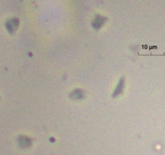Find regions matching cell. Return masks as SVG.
Here are the masks:
<instances>
[{"label": "cell", "instance_id": "cell-2", "mask_svg": "<svg viewBox=\"0 0 165 155\" xmlns=\"http://www.w3.org/2000/svg\"><path fill=\"white\" fill-rule=\"evenodd\" d=\"M123 80H121L119 83H118V87L116 88V90H115V93H114V95H118V94H120L121 91H123Z\"/></svg>", "mask_w": 165, "mask_h": 155}, {"label": "cell", "instance_id": "cell-1", "mask_svg": "<svg viewBox=\"0 0 165 155\" xmlns=\"http://www.w3.org/2000/svg\"><path fill=\"white\" fill-rule=\"evenodd\" d=\"M102 24H103V19H102V17L99 16L98 18H97L94 19V22H93V25L94 28H100Z\"/></svg>", "mask_w": 165, "mask_h": 155}]
</instances>
